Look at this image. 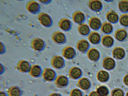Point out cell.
I'll return each mask as SVG.
<instances>
[{"label": "cell", "instance_id": "obj_41", "mask_svg": "<svg viewBox=\"0 0 128 96\" xmlns=\"http://www.w3.org/2000/svg\"><path fill=\"white\" fill-rule=\"evenodd\" d=\"M126 96H128V92Z\"/></svg>", "mask_w": 128, "mask_h": 96}, {"label": "cell", "instance_id": "obj_13", "mask_svg": "<svg viewBox=\"0 0 128 96\" xmlns=\"http://www.w3.org/2000/svg\"><path fill=\"white\" fill-rule=\"evenodd\" d=\"M87 55L89 59L95 61L99 59L100 56V54L97 49L94 48H92L88 51Z\"/></svg>", "mask_w": 128, "mask_h": 96}, {"label": "cell", "instance_id": "obj_26", "mask_svg": "<svg viewBox=\"0 0 128 96\" xmlns=\"http://www.w3.org/2000/svg\"><path fill=\"white\" fill-rule=\"evenodd\" d=\"M79 87L82 89L86 90L90 87V82L89 80L86 78H82L80 79L78 82Z\"/></svg>", "mask_w": 128, "mask_h": 96}, {"label": "cell", "instance_id": "obj_30", "mask_svg": "<svg viewBox=\"0 0 128 96\" xmlns=\"http://www.w3.org/2000/svg\"><path fill=\"white\" fill-rule=\"evenodd\" d=\"M121 25L125 27L128 26V14H124L122 15L119 18Z\"/></svg>", "mask_w": 128, "mask_h": 96}, {"label": "cell", "instance_id": "obj_10", "mask_svg": "<svg viewBox=\"0 0 128 96\" xmlns=\"http://www.w3.org/2000/svg\"><path fill=\"white\" fill-rule=\"evenodd\" d=\"M30 63L24 60L19 61L17 64L16 68L20 72L26 73L28 72L31 67Z\"/></svg>", "mask_w": 128, "mask_h": 96}, {"label": "cell", "instance_id": "obj_7", "mask_svg": "<svg viewBox=\"0 0 128 96\" xmlns=\"http://www.w3.org/2000/svg\"><path fill=\"white\" fill-rule=\"evenodd\" d=\"M72 18L73 21L74 23L79 24L83 23L86 20L84 14L80 10L74 12L72 14Z\"/></svg>", "mask_w": 128, "mask_h": 96}, {"label": "cell", "instance_id": "obj_23", "mask_svg": "<svg viewBox=\"0 0 128 96\" xmlns=\"http://www.w3.org/2000/svg\"><path fill=\"white\" fill-rule=\"evenodd\" d=\"M27 10L29 12L35 13L37 12L39 8V4L34 1H30L28 2L26 5Z\"/></svg>", "mask_w": 128, "mask_h": 96}, {"label": "cell", "instance_id": "obj_32", "mask_svg": "<svg viewBox=\"0 0 128 96\" xmlns=\"http://www.w3.org/2000/svg\"><path fill=\"white\" fill-rule=\"evenodd\" d=\"M112 95V96H124V93L121 90L117 89L113 91Z\"/></svg>", "mask_w": 128, "mask_h": 96}, {"label": "cell", "instance_id": "obj_34", "mask_svg": "<svg viewBox=\"0 0 128 96\" xmlns=\"http://www.w3.org/2000/svg\"><path fill=\"white\" fill-rule=\"evenodd\" d=\"M4 68L2 64H0V74H1L3 73L4 70Z\"/></svg>", "mask_w": 128, "mask_h": 96}, {"label": "cell", "instance_id": "obj_9", "mask_svg": "<svg viewBox=\"0 0 128 96\" xmlns=\"http://www.w3.org/2000/svg\"><path fill=\"white\" fill-rule=\"evenodd\" d=\"M52 66L56 69L62 68L64 64V61L62 57L59 56H55L52 58L50 61Z\"/></svg>", "mask_w": 128, "mask_h": 96}, {"label": "cell", "instance_id": "obj_28", "mask_svg": "<svg viewBox=\"0 0 128 96\" xmlns=\"http://www.w3.org/2000/svg\"><path fill=\"white\" fill-rule=\"evenodd\" d=\"M8 92L10 96H20L21 93L20 88L15 86L10 87L8 90Z\"/></svg>", "mask_w": 128, "mask_h": 96}, {"label": "cell", "instance_id": "obj_35", "mask_svg": "<svg viewBox=\"0 0 128 96\" xmlns=\"http://www.w3.org/2000/svg\"><path fill=\"white\" fill-rule=\"evenodd\" d=\"M124 80L125 84L128 86V75L126 76L125 77Z\"/></svg>", "mask_w": 128, "mask_h": 96}, {"label": "cell", "instance_id": "obj_5", "mask_svg": "<svg viewBox=\"0 0 128 96\" xmlns=\"http://www.w3.org/2000/svg\"><path fill=\"white\" fill-rule=\"evenodd\" d=\"M89 27L92 29L96 30L100 28L102 24L100 20L96 16H93L90 18L88 20Z\"/></svg>", "mask_w": 128, "mask_h": 96}, {"label": "cell", "instance_id": "obj_2", "mask_svg": "<svg viewBox=\"0 0 128 96\" xmlns=\"http://www.w3.org/2000/svg\"><path fill=\"white\" fill-rule=\"evenodd\" d=\"M87 5L91 10L95 12H100L103 8L102 2L98 0H88L87 2Z\"/></svg>", "mask_w": 128, "mask_h": 96}, {"label": "cell", "instance_id": "obj_6", "mask_svg": "<svg viewBox=\"0 0 128 96\" xmlns=\"http://www.w3.org/2000/svg\"><path fill=\"white\" fill-rule=\"evenodd\" d=\"M38 18L40 23L44 26H50L52 24V21L51 18L45 13L41 12L39 13Z\"/></svg>", "mask_w": 128, "mask_h": 96}, {"label": "cell", "instance_id": "obj_12", "mask_svg": "<svg viewBox=\"0 0 128 96\" xmlns=\"http://www.w3.org/2000/svg\"><path fill=\"white\" fill-rule=\"evenodd\" d=\"M90 46V43L87 40L85 39H82L77 42L76 47L79 51L84 53L88 50Z\"/></svg>", "mask_w": 128, "mask_h": 96}, {"label": "cell", "instance_id": "obj_31", "mask_svg": "<svg viewBox=\"0 0 128 96\" xmlns=\"http://www.w3.org/2000/svg\"><path fill=\"white\" fill-rule=\"evenodd\" d=\"M97 92L100 96H105L107 94L108 92L106 87L104 86H101L97 89Z\"/></svg>", "mask_w": 128, "mask_h": 96}, {"label": "cell", "instance_id": "obj_16", "mask_svg": "<svg viewBox=\"0 0 128 96\" xmlns=\"http://www.w3.org/2000/svg\"><path fill=\"white\" fill-rule=\"evenodd\" d=\"M31 45L32 48L34 50L39 51L42 50L44 48V43L41 39L35 38L32 40Z\"/></svg>", "mask_w": 128, "mask_h": 96}, {"label": "cell", "instance_id": "obj_4", "mask_svg": "<svg viewBox=\"0 0 128 96\" xmlns=\"http://www.w3.org/2000/svg\"><path fill=\"white\" fill-rule=\"evenodd\" d=\"M42 75L43 78L47 82L53 80L56 76V73L54 70L49 68H44L42 72Z\"/></svg>", "mask_w": 128, "mask_h": 96}, {"label": "cell", "instance_id": "obj_40", "mask_svg": "<svg viewBox=\"0 0 128 96\" xmlns=\"http://www.w3.org/2000/svg\"><path fill=\"white\" fill-rule=\"evenodd\" d=\"M40 1H41L42 2H47L48 1H49L50 0H40Z\"/></svg>", "mask_w": 128, "mask_h": 96}, {"label": "cell", "instance_id": "obj_1", "mask_svg": "<svg viewBox=\"0 0 128 96\" xmlns=\"http://www.w3.org/2000/svg\"><path fill=\"white\" fill-rule=\"evenodd\" d=\"M52 38L54 42L59 44L65 43L67 40L66 35L63 32L59 31L54 32L52 35Z\"/></svg>", "mask_w": 128, "mask_h": 96}, {"label": "cell", "instance_id": "obj_14", "mask_svg": "<svg viewBox=\"0 0 128 96\" xmlns=\"http://www.w3.org/2000/svg\"><path fill=\"white\" fill-rule=\"evenodd\" d=\"M29 74L31 76L37 78L42 74V69L41 67L38 65H33L31 66L28 72Z\"/></svg>", "mask_w": 128, "mask_h": 96}, {"label": "cell", "instance_id": "obj_37", "mask_svg": "<svg viewBox=\"0 0 128 96\" xmlns=\"http://www.w3.org/2000/svg\"><path fill=\"white\" fill-rule=\"evenodd\" d=\"M90 96H98V95L96 92H93L91 93Z\"/></svg>", "mask_w": 128, "mask_h": 96}, {"label": "cell", "instance_id": "obj_15", "mask_svg": "<svg viewBox=\"0 0 128 96\" xmlns=\"http://www.w3.org/2000/svg\"><path fill=\"white\" fill-rule=\"evenodd\" d=\"M78 33L83 36H88L90 32L89 26L86 24L83 23L78 25L77 29Z\"/></svg>", "mask_w": 128, "mask_h": 96}, {"label": "cell", "instance_id": "obj_17", "mask_svg": "<svg viewBox=\"0 0 128 96\" xmlns=\"http://www.w3.org/2000/svg\"><path fill=\"white\" fill-rule=\"evenodd\" d=\"M114 37L118 40L122 42L125 40L128 36V33L126 30L124 28L119 29L116 31Z\"/></svg>", "mask_w": 128, "mask_h": 96}, {"label": "cell", "instance_id": "obj_18", "mask_svg": "<svg viewBox=\"0 0 128 96\" xmlns=\"http://www.w3.org/2000/svg\"><path fill=\"white\" fill-rule=\"evenodd\" d=\"M101 42L104 46L106 48H109L112 46L114 44V40L111 36L106 35L102 37Z\"/></svg>", "mask_w": 128, "mask_h": 96}, {"label": "cell", "instance_id": "obj_36", "mask_svg": "<svg viewBox=\"0 0 128 96\" xmlns=\"http://www.w3.org/2000/svg\"><path fill=\"white\" fill-rule=\"evenodd\" d=\"M0 50V52L1 54L3 53L4 51V48L3 45L2 44V45L1 44Z\"/></svg>", "mask_w": 128, "mask_h": 96}, {"label": "cell", "instance_id": "obj_20", "mask_svg": "<svg viewBox=\"0 0 128 96\" xmlns=\"http://www.w3.org/2000/svg\"><path fill=\"white\" fill-rule=\"evenodd\" d=\"M68 80L67 78L65 76H59L56 78L55 83L59 87H64L66 86L68 84Z\"/></svg>", "mask_w": 128, "mask_h": 96}, {"label": "cell", "instance_id": "obj_8", "mask_svg": "<svg viewBox=\"0 0 128 96\" xmlns=\"http://www.w3.org/2000/svg\"><path fill=\"white\" fill-rule=\"evenodd\" d=\"M62 54L66 59H71L75 56L76 52L74 48L70 46H67L63 49Z\"/></svg>", "mask_w": 128, "mask_h": 96}, {"label": "cell", "instance_id": "obj_3", "mask_svg": "<svg viewBox=\"0 0 128 96\" xmlns=\"http://www.w3.org/2000/svg\"><path fill=\"white\" fill-rule=\"evenodd\" d=\"M58 25L60 28L62 30L68 32L72 28V23L69 19L66 18H63L60 20Z\"/></svg>", "mask_w": 128, "mask_h": 96}, {"label": "cell", "instance_id": "obj_38", "mask_svg": "<svg viewBox=\"0 0 128 96\" xmlns=\"http://www.w3.org/2000/svg\"><path fill=\"white\" fill-rule=\"evenodd\" d=\"M0 96H7L5 93L2 92H0Z\"/></svg>", "mask_w": 128, "mask_h": 96}, {"label": "cell", "instance_id": "obj_27", "mask_svg": "<svg viewBox=\"0 0 128 96\" xmlns=\"http://www.w3.org/2000/svg\"><path fill=\"white\" fill-rule=\"evenodd\" d=\"M97 77L98 80L99 81L104 82L108 80L109 76L108 73L106 72L100 70L98 73Z\"/></svg>", "mask_w": 128, "mask_h": 96}, {"label": "cell", "instance_id": "obj_33", "mask_svg": "<svg viewBox=\"0 0 128 96\" xmlns=\"http://www.w3.org/2000/svg\"><path fill=\"white\" fill-rule=\"evenodd\" d=\"M81 91L78 89H76L72 91L71 93V96H82Z\"/></svg>", "mask_w": 128, "mask_h": 96}, {"label": "cell", "instance_id": "obj_29", "mask_svg": "<svg viewBox=\"0 0 128 96\" xmlns=\"http://www.w3.org/2000/svg\"><path fill=\"white\" fill-rule=\"evenodd\" d=\"M119 10L123 12H128V1L122 0L120 1L118 4Z\"/></svg>", "mask_w": 128, "mask_h": 96}, {"label": "cell", "instance_id": "obj_19", "mask_svg": "<svg viewBox=\"0 0 128 96\" xmlns=\"http://www.w3.org/2000/svg\"><path fill=\"white\" fill-rule=\"evenodd\" d=\"M106 18L110 23L113 24L116 23L119 19L118 14L113 10H111L107 12L106 15Z\"/></svg>", "mask_w": 128, "mask_h": 96}, {"label": "cell", "instance_id": "obj_22", "mask_svg": "<svg viewBox=\"0 0 128 96\" xmlns=\"http://www.w3.org/2000/svg\"><path fill=\"white\" fill-rule=\"evenodd\" d=\"M112 54L114 58L118 59H121L123 58L125 54L124 50L119 47L114 48L112 51Z\"/></svg>", "mask_w": 128, "mask_h": 96}, {"label": "cell", "instance_id": "obj_25", "mask_svg": "<svg viewBox=\"0 0 128 96\" xmlns=\"http://www.w3.org/2000/svg\"><path fill=\"white\" fill-rule=\"evenodd\" d=\"M69 73L71 78L74 79H76L80 76L82 72L81 70L79 68L74 67L71 68Z\"/></svg>", "mask_w": 128, "mask_h": 96}, {"label": "cell", "instance_id": "obj_21", "mask_svg": "<svg viewBox=\"0 0 128 96\" xmlns=\"http://www.w3.org/2000/svg\"><path fill=\"white\" fill-rule=\"evenodd\" d=\"M100 29L103 33L108 34L112 32L113 28L112 25L110 23L104 22L102 24Z\"/></svg>", "mask_w": 128, "mask_h": 96}, {"label": "cell", "instance_id": "obj_39", "mask_svg": "<svg viewBox=\"0 0 128 96\" xmlns=\"http://www.w3.org/2000/svg\"><path fill=\"white\" fill-rule=\"evenodd\" d=\"M50 96H60V95L57 93H54L51 94Z\"/></svg>", "mask_w": 128, "mask_h": 96}, {"label": "cell", "instance_id": "obj_11", "mask_svg": "<svg viewBox=\"0 0 128 96\" xmlns=\"http://www.w3.org/2000/svg\"><path fill=\"white\" fill-rule=\"evenodd\" d=\"M89 42L91 44L96 45L101 42V38L100 34L96 31L90 32L88 36Z\"/></svg>", "mask_w": 128, "mask_h": 96}, {"label": "cell", "instance_id": "obj_24", "mask_svg": "<svg viewBox=\"0 0 128 96\" xmlns=\"http://www.w3.org/2000/svg\"><path fill=\"white\" fill-rule=\"evenodd\" d=\"M115 65V62L112 58L107 57L105 58L103 62V66L105 69L111 70L113 68Z\"/></svg>", "mask_w": 128, "mask_h": 96}]
</instances>
